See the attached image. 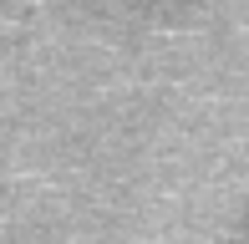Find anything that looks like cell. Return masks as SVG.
Segmentation results:
<instances>
[{
  "mask_svg": "<svg viewBox=\"0 0 249 244\" xmlns=\"http://www.w3.org/2000/svg\"><path fill=\"white\" fill-rule=\"evenodd\" d=\"M229 244H249V204H244V219H239V229L229 234Z\"/></svg>",
  "mask_w": 249,
  "mask_h": 244,
  "instance_id": "obj_1",
  "label": "cell"
}]
</instances>
